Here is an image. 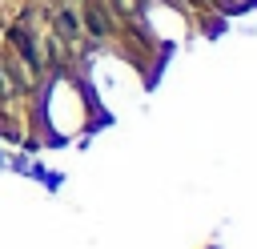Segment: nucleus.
<instances>
[{
  "mask_svg": "<svg viewBox=\"0 0 257 249\" xmlns=\"http://www.w3.org/2000/svg\"><path fill=\"white\" fill-rule=\"evenodd\" d=\"M8 36H12V44L20 48V56H24V60H28L32 68H40V52H36V40H32V36H28V32H24L20 24H16V28L8 32Z\"/></svg>",
  "mask_w": 257,
  "mask_h": 249,
  "instance_id": "f257e3e1",
  "label": "nucleus"
}]
</instances>
